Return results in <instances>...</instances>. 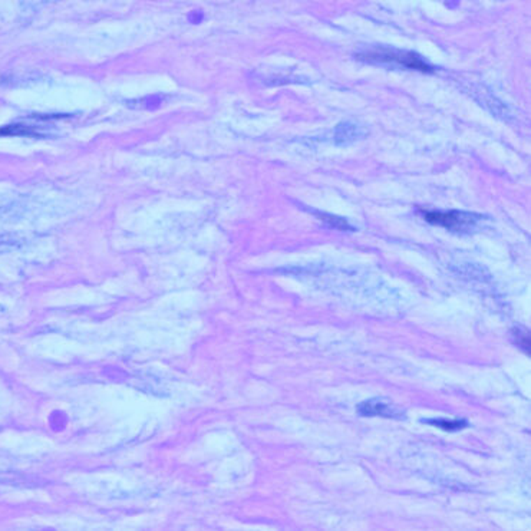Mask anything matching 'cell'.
<instances>
[{
  "label": "cell",
  "instance_id": "7a4b0ae2",
  "mask_svg": "<svg viewBox=\"0 0 531 531\" xmlns=\"http://www.w3.org/2000/svg\"><path fill=\"white\" fill-rule=\"evenodd\" d=\"M419 213L429 224L444 227V229L454 233H470L483 221V216L468 211H435L421 209Z\"/></svg>",
  "mask_w": 531,
  "mask_h": 531
},
{
  "label": "cell",
  "instance_id": "8992f818",
  "mask_svg": "<svg viewBox=\"0 0 531 531\" xmlns=\"http://www.w3.org/2000/svg\"><path fill=\"white\" fill-rule=\"evenodd\" d=\"M322 221H324L327 225L334 227V229H338V230H353L352 225L345 220V218H341V217H336V216H332V214H319Z\"/></svg>",
  "mask_w": 531,
  "mask_h": 531
},
{
  "label": "cell",
  "instance_id": "5b68a950",
  "mask_svg": "<svg viewBox=\"0 0 531 531\" xmlns=\"http://www.w3.org/2000/svg\"><path fill=\"white\" fill-rule=\"evenodd\" d=\"M359 138V128L352 124H341L335 131V140L338 144H347Z\"/></svg>",
  "mask_w": 531,
  "mask_h": 531
},
{
  "label": "cell",
  "instance_id": "3957f363",
  "mask_svg": "<svg viewBox=\"0 0 531 531\" xmlns=\"http://www.w3.org/2000/svg\"><path fill=\"white\" fill-rule=\"evenodd\" d=\"M358 414L362 417H384V418H403V412L396 408L392 402L382 398H372L361 402L358 408Z\"/></svg>",
  "mask_w": 531,
  "mask_h": 531
},
{
  "label": "cell",
  "instance_id": "52a82bcc",
  "mask_svg": "<svg viewBox=\"0 0 531 531\" xmlns=\"http://www.w3.org/2000/svg\"><path fill=\"white\" fill-rule=\"evenodd\" d=\"M513 338H514V342L517 346H520L525 353H528L530 355V332H527L525 329H521V327H517L513 331Z\"/></svg>",
  "mask_w": 531,
  "mask_h": 531
},
{
  "label": "cell",
  "instance_id": "6da1fadb",
  "mask_svg": "<svg viewBox=\"0 0 531 531\" xmlns=\"http://www.w3.org/2000/svg\"><path fill=\"white\" fill-rule=\"evenodd\" d=\"M362 61L372 63H384L407 68L418 72H433L434 68L429 65L422 57L410 50H399L394 47H373L368 52L358 55Z\"/></svg>",
  "mask_w": 531,
  "mask_h": 531
},
{
  "label": "cell",
  "instance_id": "277c9868",
  "mask_svg": "<svg viewBox=\"0 0 531 531\" xmlns=\"http://www.w3.org/2000/svg\"><path fill=\"white\" fill-rule=\"evenodd\" d=\"M424 424H429L433 426H437L442 431L454 433V431H460V429H464L468 426V422L465 419H445V418H434V419H422Z\"/></svg>",
  "mask_w": 531,
  "mask_h": 531
}]
</instances>
